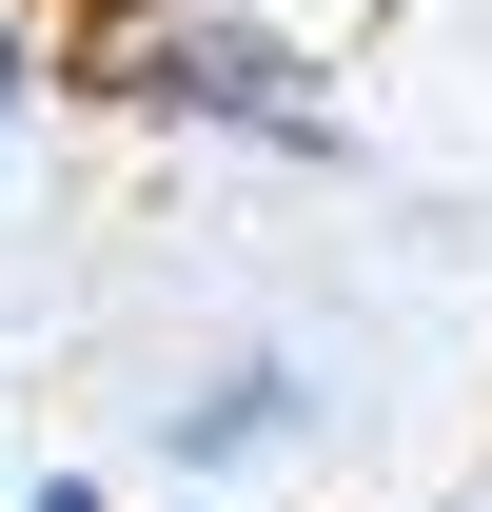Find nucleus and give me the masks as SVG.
Masks as SVG:
<instances>
[{"label":"nucleus","mask_w":492,"mask_h":512,"mask_svg":"<svg viewBox=\"0 0 492 512\" xmlns=\"http://www.w3.org/2000/svg\"><path fill=\"white\" fill-rule=\"evenodd\" d=\"M315 434H335V375H315L296 335H217V355H178V375L138 394V453L178 473V512H237L256 473H296Z\"/></svg>","instance_id":"f03ea898"},{"label":"nucleus","mask_w":492,"mask_h":512,"mask_svg":"<svg viewBox=\"0 0 492 512\" xmlns=\"http://www.w3.org/2000/svg\"><path fill=\"white\" fill-rule=\"evenodd\" d=\"M40 119H79V0H0V158Z\"/></svg>","instance_id":"7ed1b4c3"},{"label":"nucleus","mask_w":492,"mask_h":512,"mask_svg":"<svg viewBox=\"0 0 492 512\" xmlns=\"http://www.w3.org/2000/svg\"><path fill=\"white\" fill-rule=\"evenodd\" d=\"M0 512H138V493H119V473H99V453H40V473H20V493H0Z\"/></svg>","instance_id":"20e7f679"},{"label":"nucleus","mask_w":492,"mask_h":512,"mask_svg":"<svg viewBox=\"0 0 492 512\" xmlns=\"http://www.w3.org/2000/svg\"><path fill=\"white\" fill-rule=\"evenodd\" d=\"M79 99L138 138H197V158H276V178L355 158L335 40L276 20V0H79Z\"/></svg>","instance_id":"f257e3e1"}]
</instances>
